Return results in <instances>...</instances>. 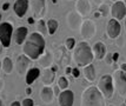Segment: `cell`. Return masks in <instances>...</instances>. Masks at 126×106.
Instances as JSON below:
<instances>
[{
  "mask_svg": "<svg viewBox=\"0 0 126 106\" xmlns=\"http://www.w3.org/2000/svg\"><path fill=\"white\" fill-rule=\"evenodd\" d=\"M22 52L30 59H39L45 52V39L40 33H31L22 44Z\"/></svg>",
  "mask_w": 126,
  "mask_h": 106,
  "instance_id": "cell-1",
  "label": "cell"
},
{
  "mask_svg": "<svg viewBox=\"0 0 126 106\" xmlns=\"http://www.w3.org/2000/svg\"><path fill=\"white\" fill-rule=\"evenodd\" d=\"M94 59V54L92 48L86 41H80L74 47L73 52V60L78 66H87Z\"/></svg>",
  "mask_w": 126,
  "mask_h": 106,
  "instance_id": "cell-2",
  "label": "cell"
},
{
  "mask_svg": "<svg viewBox=\"0 0 126 106\" xmlns=\"http://www.w3.org/2000/svg\"><path fill=\"white\" fill-rule=\"evenodd\" d=\"M80 106H106L103 93L95 86H90L81 93Z\"/></svg>",
  "mask_w": 126,
  "mask_h": 106,
  "instance_id": "cell-3",
  "label": "cell"
},
{
  "mask_svg": "<svg viewBox=\"0 0 126 106\" xmlns=\"http://www.w3.org/2000/svg\"><path fill=\"white\" fill-rule=\"evenodd\" d=\"M114 84H113V78L109 76V74H105L101 78L99 79L98 83V89L99 91L103 93L105 99H111L112 95H113V91H114Z\"/></svg>",
  "mask_w": 126,
  "mask_h": 106,
  "instance_id": "cell-4",
  "label": "cell"
},
{
  "mask_svg": "<svg viewBox=\"0 0 126 106\" xmlns=\"http://www.w3.org/2000/svg\"><path fill=\"white\" fill-rule=\"evenodd\" d=\"M113 84L120 97L126 98V72L123 70H117L113 73Z\"/></svg>",
  "mask_w": 126,
  "mask_h": 106,
  "instance_id": "cell-5",
  "label": "cell"
},
{
  "mask_svg": "<svg viewBox=\"0 0 126 106\" xmlns=\"http://www.w3.org/2000/svg\"><path fill=\"white\" fill-rule=\"evenodd\" d=\"M12 33H13V27L10 22L0 24V41L4 47H10Z\"/></svg>",
  "mask_w": 126,
  "mask_h": 106,
  "instance_id": "cell-6",
  "label": "cell"
},
{
  "mask_svg": "<svg viewBox=\"0 0 126 106\" xmlns=\"http://www.w3.org/2000/svg\"><path fill=\"white\" fill-rule=\"evenodd\" d=\"M80 34L85 39H91L95 34V24L92 20H85L82 21V25L80 27Z\"/></svg>",
  "mask_w": 126,
  "mask_h": 106,
  "instance_id": "cell-7",
  "label": "cell"
},
{
  "mask_svg": "<svg viewBox=\"0 0 126 106\" xmlns=\"http://www.w3.org/2000/svg\"><path fill=\"white\" fill-rule=\"evenodd\" d=\"M66 20H67L68 27L71 28V30H73V31H78L82 25L81 15H80L78 12H70V13L67 14Z\"/></svg>",
  "mask_w": 126,
  "mask_h": 106,
  "instance_id": "cell-8",
  "label": "cell"
},
{
  "mask_svg": "<svg viewBox=\"0 0 126 106\" xmlns=\"http://www.w3.org/2000/svg\"><path fill=\"white\" fill-rule=\"evenodd\" d=\"M31 10L33 17L41 20L45 13V0H31Z\"/></svg>",
  "mask_w": 126,
  "mask_h": 106,
  "instance_id": "cell-9",
  "label": "cell"
},
{
  "mask_svg": "<svg viewBox=\"0 0 126 106\" xmlns=\"http://www.w3.org/2000/svg\"><path fill=\"white\" fill-rule=\"evenodd\" d=\"M111 13L112 17L115 20H121L126 17V6L123 1H117L113 4L112 8H111Z\"/></svg>",
  "mask_w": 126,
  "mask_h": 106,
  "instance_id": "cell-10",
  "label": "cell"
},
{
  "mask_svg": "<svg viewBox=\"0 0 126 106\" xmlns=\"http://www.w3.org/2000/svg\"><path fill=\"white\" fill-rule=\"evenodd\" d=\"M73 101H74V94L71 90L61 91L60 94L58 95L59 106H73Z\"/></svg>",
  "mask_w": 126,
  "mask_h": 106,
  "instance_id": "cell-11",
  "label": "cell"
},
{
  "mask_svg": "<svg viewBox=\"0 0 126 106\" xmlns=\"http://www.w3.org/2000/svg\"><path fill=\"white\" fill-rule=\"evenodd\" d=\"M106 31H107V34L111 39H115L119 37L121 31V26L118 20L115 19H111L110 21L107 22V27H106Z\"/></svg>",
  "mask_w": 126,
  "mask_h": 106,
  "instance_id": "cell-12",
  "label": "cell"
},
{
  "mask_svg": "<svg viewBox=\"0 0 126 106\" xmlns=\"http://www.w3.org/2000/svg\"><path fill=\"white\" fill-rule=\"evenodd\" d=\"M30 67V58L26 56H19L16 62V70L19 76H24Z\"/></svg>",
  "mask_w": 126,
  "mask_h": 106,
  "instance_id": "cell-13",
  "label": "cell"
},
{
  "mask_svg": "<svg viewBox=\"0 0 126 106\" xmlns=\"http://www.w3.org/2000/svg\"><path fill=\"white\" fill-rule=\"evenodd\" d=\"M53 97H54V91L49 86H44L41 89V91H40V99L43 100L44 104L49 105L53 101Z\"/></svg>",
  "mask_w": 126,
  "mask_h": 106,
  "instance_id": "cell-14",
  "label": "cell"
},
{
  "mask_svg": "<svg viewBox=\"0 0 126 106\" xmlns=\"http://www.w3.org/2000/svg\"><path fill=\"white\" fill-rule=\"evenodd\" d=\"M28 8V1L27 0H16L14 2L13 10L16 12V14L18 17H24L25 13L27 12Z\"/></svg>",
  "mask_w": 126,
  "mask_h": 106,
  "instance_id": "cell-15",
  "label": "cell"
},
{
  "mask_svg": "<svg viewBox=\"0 0 126 106\" xmlns=\"http://www.w3.org/2000/svg\"><path fill=\"white\" fill-rule=\"evenodd\" d=\"M27 33H28V30L27 27H24V26H20L18 27L14 31V41H16L18 45H21L25 43V40L27 38Z\"/></svg>",
  "mask_w": 126,
  "mask_h": 106,
  "instance_id": "cell-16",
  "label": "cell"
},
{
  "mask_svg": "<svg viewBox=\"0 0 126 106\" xmlns=\"http://www.w3.org/2000/svg\"><path fill=\"white\" fill-rule=\"evenodd\" d=\"M76 8L80 15H87L91 12V4L88 0H77Z\"/></svg>",
  "mask_w": 126,
  "mask_h": 106,
  "instance_id": "cell-17",
  "label": "cell"
},
{
  "mask_svg": "<svg viewBox=\"0 0 126 106\" xmlns=\"http://www.w3.org/2000/svg\"><path fill=\"white\" fill-rule=\"evenodd\" d=\"M92 51H93L94 58L98 59V60H101V59H104L105 57H106V46H105V44L101 43V41L95 43Z\"/></svg>",
  "mask_w": 126,
  "mask_h": 106,
  "instance_id": "cell-18",
  "label": "cell"
},
{
  "mask_svg": "<svg viewBox=\"0 0 126 106\" xmlns=\"http://www.w3.org/2000/svg\"><path fill=\"white\" fill-rule=\"evenodd\" d=\"M54 78H55V73L52 68H44L43 74H41V83L45 86H49L54 81Z\"/></svg>",
  "mask_w": 126,
  "mask_h": 106,
  "instance_id": "cell-19",
  "label": "cell"
},
{
  "mask_svg": "<svg viewBox=\"0 0 126 106\" xmlns=\"http://www.w3.org/2000/svg\"><path fill=\"white\" fill-rule=\"evenodd\" d=\"M39 65L44 68H48L51 65H52V61H53V56L49 51H45L41 56L39 57Z\"/></svg>",
  "mask_w": 126,
  "mask_h": 106,
  "instance_id": "cell-20",
  "label": "cell"
},
{
  "mask_svg": "<svg viewBox=\"0 0 126 106\" xmlns=\"http://www.w3.org/2000/svg\"><path fill=\"white\" fill-rule=\"evenodd\" d=\"M66 50L67 48H65V47H59L58 50H57V52H55V54H59V56L57 57V59H58V61L61 62V65H68V62H70V57H68V54L66 53Z\"/></svg>",
  "mask_w": 126,
  "mask_h": 106,
  "instance_id": "cell-21",
  "label": "cell"
},
{
  "mask_svg": "<svg viewBox=\"0 0 126 106\" xmlns=\"http://www.w3.org/2000/svg\"><path fill=\"white\" fill-rule=\"evenodd\" d=\"M82 73H84L85 79H86L87 81H90V83H92L94 79H95V70H94V66L93 65H91V64L84 67Z\"/></svg>",
  "mask_w": 126,
  "mask_h": 106,
  "instance_id": "cell-22",
  "label": "cell"
},
{
  "mask_svg": "<svg viewBox=\"0 0 126 106\" xmlns=\"http://www.w3.org/2000/svg\"><path fill=\"white\" fill-rule=\"evenodd\" d=\"M39 76H40V70L39 68H37V67L30 68L27 71V73H26V83L28 85L33 84V81L38 78Z\"/></svg>",
  "mask_w": 126,
  "mask_h": 106,
  "instance_id": "cell-23",
  "label": "cell"
},
{
  "mask_svg": "<svg viewBox=\"0 0 126 106\" xmlns=\"http://www.w3.org/2000/svg\"><path fill=\"white\" fill-rule=\"evenodd\" d=\"M1 68H2V71L5 72V74H10V73L13 71V62H12V60L8 57H5V58H4V60L1 62Z\"/></svg>",
  "mask_w": 126,
  "mask_h": 106,
  "instance_id": "cell-24",
  "label": "cell"
},
{
  "mask_svg": "<svg viewBox=\"0 0 126 106\" xmlns=\"http://www.w3.org/2000/svg\"><path fill=\"white\" fill-rule=\"evenodd\" d=\"M58 28V21L54 20V19H51L47 21V31H48L49 34H54L55 31Z\"/></svg>",
  "mask_w": 126,
  "mask_h": 106,
  "instance_id": "cell-25",
  "label": "cell"
},
{
  "mask_svg": "<svg viewBox=\"0 0 126 106\" xmlns=\"http://www.w3.org/2000/svg\"><path fill=\"white\" fill-rule=\"evenodd\" d=\"M58 86H59L60 90L65 91V90L67 89V86H68V80H67L65 77H60V78L58 79Z\"/></svg>",
  "mask_w": 126,
  "mask_h": 106,
  "instance_id": "cell-26",
  "label": "cell"
},
{
  "mask_svg": "<svg viewBox=\"0 0 126 106\" xmlns=\"http://www.w3.org/2000/svg\"><path fill=\"white\" fill-rule=\"evenodd\" d=\"M38 31L40 34H45L46 32H48L47 31V25H45L44 20H39L38 21Z\"/></svg>",
  "mask_w": 126,
  "mask_h": 106,
  "instance_id": "cell-27",
  "label": "cell"
},
{
  "mask_svg": "<svg viewBox=\"0 0 126 106\" xmlns=\"http://www.w3.org/2000/svg\"><path fill=\"white\" fill-rule=\"evenodd\" d=\"M65 46H66V48H67V50H73V48L76 47V40L73 39V38H68V39H66Z\"/></svg>",
  "mask_w": 126,
  "mask_h": 106,
  "instance_id": "cell-28",
  "label": "cell"
},
{
  "mask_svg": "<svg viewBox=\"0 0 126 106\" xmlns=\"http://www.w3.org/2000/svg\"><path fill=\"white\" fill-rule=\"evenodd\" d=\"M33 105H34V101H33L32 99H30V98L24 99L21 103V106H33Z\"/></svg>",
  "mask_w": 126,
  "mask_h": 106,
  "instance_id": "cell-29",
  "label": "cell"
},
{
  "mask_svg": "<svg viewBox=\"0 0 126 106\" xmlns=\"http://www.w3.org/2000/svg\"><path fill=\"white\" fill-rule=\"evenodd\" d=\"M107 6L106 5H100V8H99V11H100V13H101V15H106V13H107Z\"/></svg>",
  "mask_w": 126,
  "mask_h": 106,
  "instance_id": "cell-30",
  "label": "cell"
},
{
  "mask_svg": "<svg viewBox=\"0 0 126 106\" xmlns=\"http://www.w3.org/2000/svg\"><path fill=\"white\" fill-rule=\"evenodd\" d=\"M105 60H106V64H107V65H111V64L113 62V57H112V54H111V53L106 54V57H105Z\"/></svg>",
  "mask_w": 126,
  "mask_h": 106,
  "instance_id": "cell-31",
  "label": "cell"
},
{
  "mask_svg": "<svg viewBox=\"0 0 126 106\" xmlns=\"http://www.w3.org/2000/svg\"><path fill=\"white\" fill-rule=\"evenodd\" d=\"M72 76H73V78H79L80 77V72H79V70L77 67L72 70Z\"/></svg>",
  "mask_w": 126,
  "mask_h": 106,
  "instance_id": "cell-32",
  "label": "cell"
},
{
  "mask_svg": "<svg viewBox=\"0 0 126 106\" xmlns=\"http://www.w3.org/2000/svg\"><path fill=\"white\" fill-rule=\"evenodd\" d=\"M112 57H113V61H117V60L119 59V53H118V52H115V53L112 54Z\"/></svg>",
  "mask_w": 126,
  "mask_h": 106,
  "instance_id": "cell-33",
  "label": "cell"
},
{
  "mask_svg": "<svg viewBox=\"0 0 126 106\" xmlns=\"http://www.w3.org/2000/svg\"><path fill=\"white\" fill-rule=\"evenodd\" d=\"M92 1H93L94 4H95V5H103V1H104V0H92Z\"/></svg>",
  "mask_w": 126,
  "mask_h": 106,
  "instance_id": "cell-34",
  "label": "cell"
},
{
  "mask_svg": "<svg viewBox=\"0 0 126 106\" xmlns=\"http://www.w3.org/2000/svg\"><path fill=\"white\" fill-rule=\"evenodd\" d=\"M8 7H10V4H8V2H6V4L2 5V10H4V11H7V10H8Z\"/></svg>",
  "mask_w": 126,
  "mask_h": 106,
  "instance_id": "cell-35",
  "label": "cell"
},
{
  "mask_svg": "<svg viewBox=\"0 0 126 106\" xmlns=\"http://www.w3.org/2000/svg\"><path fill=\"white\" fill-rule=\"evenodd\" d=\"M11 106H21V104H20L19 101H13L11 104Z\"/></svg>",
  "mask_w": 126,
  "mask_h": 106,
  "instance_id": "cell-36",
  "label": "cell"
},
{
  "mask_svg": "<svg viewBox=\"0 0 126 106\" xmlns=\"http://www.w3.org/2000/svg\"><path fill=\"white\" fill-rule=\"evenodd\" d=\"M54 94H57V95H59L60 93H59V86H57L54 89Z\"/></svg>",
  "mask_w": 126,
  "mask_h": 106,
  "instance_id": "cell-37",
  "label": "cell"
},
{
  "mask_svg": "<svg viewBox=\"0 0 126 106\" xmlns=\"http://www.w3.org/2000/svg\"><path fill=\"white\" fill-rule=\"evenodd\" d=\"M72 73V68L71 67H66V74H70Z\"/></svg>",
  "mask_w": 126,
  "mask_h": 106,
  "instance_id": "cell-38",
  "label": "cell"
},
{
  "mask_svg": "<svg viewBox=\"0 0 126 106\" xmlns=\"http://www.w3.org/2000/svg\"><path fill=\"white\" fill-rule=\"evenodd\" d=\"M26 94H32V90L30 89V87H27V89H26Z\"/></svg>",
  "mask_w": 126,
  "mask_h": 106,
  "instance_id": "cell-39",
  "label": "cell"
},
{
  "mask_svg": "<svg viewBox=\"0 0 126 106\" xmlns=\"http://www.w3.org/2000/svg\"><path fill=\"white\" fill-rule=\"evenodd\" d=\"M120 70H123L124 72H126V64H121V68Z\"/></svg>",
  "mask_w": 126,
  "mask_h": 106,
  "instance_id": "cell-40",
  "label": "cell"
},
{
  "mask_svg": "<svg viewBox=\"0 0 126 106\" xmlns=\"http://www.w3.org/2000/svg\"><path fill=\"white\" fill-rule=\"evenodd\" d=\"M33 22H34V19L30 18V19H28V24H33Z\"/></svg>",
  "mask_w": 126,
  "mask_h": 106,
  "instance_id": "cell-41",
  "label": "cell"
},
{
  "mask_svg": "<svg viewBox=\"0 0 126 106\" xmlns=\"http://www.w3.org/2000/svg\"><path fill=\"white\" fill-rule=\"evenodd\" d=\"M2 47H4V46H2V44H1V41H0V53H1V51H2Z\"/></svg>",
  "mask_w": 126,
  "mask_h": 106,
  "instance_id": "cell-42",
  "label": "cell"
},
{
  "mask_svg": "<svg viewBox=\"0 0 126 106\" xmlns=\"http://www.w3.org/2000/svg\"><path fill=\"white\" fill-rule=\"evenodd\" d=\"M0 106H5V105H4V103H2V100H1V99H0Z\"/></svg>",
  "mask_w": 126,
  "mask_h": 106,
  "instance_id": "cell-43",
  "label": "cell"
},
{
  "mask_svg": "<svg viewBox=\"0 0 126 106\" xmlns=\"http://www.w3.org/2000/svg\"><path fill=\"white\" fill-rule=\"evenodd\" d=\"M1 87H2V83L0 81V89H1Z\"/></svg>",
  "mask_w": 126,
  "mask_h": 106,
  "instance_id": "cell-44",
  "label": "cell"
},
{
  "mask_svg": "<svg viewBox=\"0 0 126 106\" xmlns=\"http://www.w3.org/2000/svg\"><path fill=\"white\" fill-rule=\"evenodd\" d=\"M111 1H114V2H117V1H120V0H111Z\"/></svg>",
  "mask_w": 126,
  "mask_h": 106,
  "instance_id": "cell-45",
  "label": "cell"
},
{
  "mask_svg": "<svg viewBox=\"0 0 126 106\" xmlns=\"http://www.w3.org/2000/svg\"><path fill=\"white\" fill-rule=\"evenodd\" d=\"M125 30H126V18H125Z\"/></svg>",
  "mask_w": 126,
  "mask_h": 106,
  "instance_id": "cell-46",
  "label": "cell"
},
{
  "mask_svg": "<svg viewBox=\"0 0 126 106\" xmlns=\"http://www.w3.org/2000/svg\"><path fill=\"white\" fill-rule=\"evenodd\" d=\"M121 106H126V104H124V105H121Z\"/></svg>",
  "mask_w": 126,
  "mask_h": 106,
  "instance_id": "cell-47",
  "label": "cell"
},
{
  "mask_svg": "<svg viewBox=\"0 0 126 106\" xmlns=\"http://www.w3.org/2000/svg\"><path fill=\"white\" fill-rule=\"evenodd\" d=\"M0 19H1V14H0Z\"/></svg>",
  "mask_w": 126,
  "mask_h": 106,
  "instance_id": "cell-48",
  "label": "cell"
},
{
  "mask_svg": "<svg viewBox=\"0 0 126 106\" xmlns=\"http://www.w3.org/2000/svg\"><path fill=\"white\" fill-rule=\"evenodd\" d=\"M125 104H126V99H125Z\"/></svg>",
  "mask_w": 126,
  "mask_h": 106,
  "instance_id": "cell-49",
  "label": "cell"
},
{
  "mask_svg": "<svg viewBox=\"0 0 126 106\" xmlns=\"http://www.w3.org/2000/svg\"><path fill=\"white\" fill-rule=\"evenodd\" d=\"M110 106H113V105H110Z\"/></svg>",
  "mask_w": 126,
  "mask_h": 106,
  "instance_id": "cell-50",
  "label": "cell"
}]
</instances>
